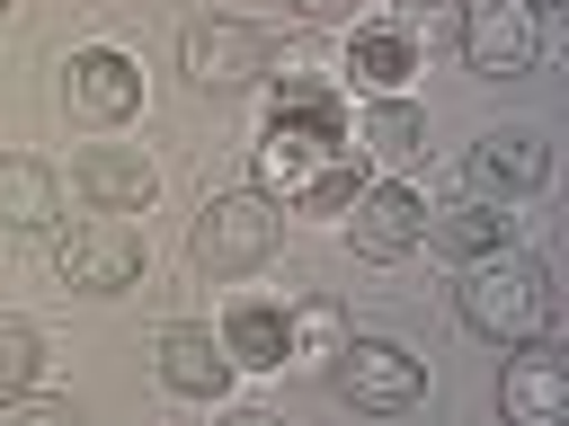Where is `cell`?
I'll use <instances>...</instances> for the list:
<instances>
[{
	"label": "cell",
	"instance_id": "obj_1",
	"mask_svg": "<svg viewBox=\"0 0 569 426\" xmlns=\"http://www.w3.org/2000/svg\"><path fill=\"white\" fill-rule=\"evenodd\" d=\"M356 142H347V106L338 115H267L258 133V195H284L302 213H347V195L365 186L356 178Z\"/></svg>",
	"mask_w": 569,
	"mask_h": 426
},
{
	"label": "cell",
	"instance_id": "obj_2",
	"mask_svg": "<svg viewBox=\"0 0 569 426\" xmlns=\"http://www.w3.org/2000/svg\"><path fill=\"white\" fill-rule=\"evenodd\" d=\"M453 311H462V328L489 337V346H533V337L551 328V266L525 257V248H489V257L462 266Z\"/></svg>",
	"mask_w": 569,
	"mask_h": 426
},
{
	"label": "cell",
	"instance_id": "obj_3",
	"mask_svg": "<svg viewBox=\"0 0 569 426\" xmlns=\"http://www.w3.org/2000/svg\"><path fill=\"white\" fill-rule=\"evenodd\" d=\"M276 248H284V204L258 195V186L204 195V213H196V231H187V257H196L204 275H258Z\"/></svg>",
	"mask_w": 569,
	"mask_h": 426
},
{
	"label": "cell",
	"instance_id": "obj_4",
	"mask_svg": "<svg viewBox=\"0 0 569 426\" xmlns=\"http://www.w3.org/2000/svg\"><path fill=\"white\" fill-rule=\"evenodd\" d=\"M329 390L365 417H400L427 399V355H409L400 337H347L338 364H329Z\"/></svg>",
	"mask_w": 569,
	"mask_h": 426
},
{
	"label": "cell",
	"instance_id": "obj_5",
	"mask_svg": "<svg viewBox=\"0 0 569 426\" xmlns=\"http://www.w3.org/2000/svg\"><path fill=\"white\" fill-rule=\"evenodd\" d=\"M178 71H187L196 89H249V80L276 71V44H267V27H249V18H187Z\"/></svg>",
	"mask_w": 569,
	"mask_h": 426
},
{
	"label": "cell",
	"instance_id": "obj_6",
	"mask_svg": "<svg viewBox=\"0 0 569 426\" xmlns=\"http://www.w3.org/2000/svg\"><path fill=\"white\" fill-rule=\"evenodd\" d=\"M53 275H62L71 293H124V284L142 275V231L116 222V213L71 222V231L53 240Z\"/></svg>",
	"mask_w": 569,
	"mask_h": 426
},
{
	"label": "cell",
	"instance_id": "obj_7",
	"mask_svg": "<svg viewBox=\"0 0 569 426\" xmlns=\"http://www.w3.org/2000/svg\"><path fill=\"white\" fill-rule=\"evenodd\" d=\"M542 53V18L525 0H462V62L480 80H516Z\"/></svg>",
	"mask_w": 569,
	"mask_h": 426
},
{
	"label": "cell",
	"instance_id": "obj_8",
	"mask_svg": "<svg viewBox=\"0 0 569 426\" xmlns=\"http://www.w3.org/2000/svg\"><path fill=\"white\" fill-rule=\"evenodd\" d=\"M427 240V195L400 186V178H373L347 195V248L356 257H409Z\"/></svg>",
	"mask_w": 569,
	"mask_h": 426
},
{
	"label": "cell",
	"instance_id": "obj_9",
	"mask_svg": "<svg viewBox=\"0 0 569 426\" xmlns=\"http://www.w3.org/2000/svg\"><path fill=\"white\" fill-rule=\"evenodd\" d=\"M62 98H71L89 124H124V115L142 106V62L116 53V44H80V53L62 62Z\"/></svg>",
	"mask_w": 569,
	"mask_h": 426
},
{
	"label": "cell",
	"instance_id": "obj_10",
	"mask_svg": "<svg viewBox=\"0 0 569 426\" xmlns=\"http://www.w3.org/2000/svg\"><path fill=\"white\" fill-rule=\"evenodd\" d=\"M498 417H507V426H569V364H560L542 337L507 355V373H498Z\"/></svg>",
	"mask_w": 569,
	"mask_h": 426
},
{
	"label": "cell",
	"instance_id": "obj_11",
	"mask_svg": "<svg viewBox=\"0 0 569 426\" xmlns=\"http://www.w3.org/2000/svg\"><path fill=\"white\" fill-rule=\"evenodd\" d=\"M462 169H471V195H498V204H507V195H533V186L551 178V142H542L533 124H498V133L471 142Z\"/></svg>",
	"mask_w": 569,
	"mask_h": 426
},
{
	"label": "cell",
	"instance_id": "obj_12",
	"mask_svg": "<svg viewBox=\"0 0 569 426\" xmlns=\"http://www.w3.org/2000/svg\"><path fill=\"white\" fill-rule=\"evenodd\" d=\"M71 186L98 204V213H151V195H160V169L142 160V151H124V142H89L80 160H71Z\"/></svg>",
	"mask_w": 569,
	"mask_h": 426
},
{
	"label": "cell",
	"instance_id": "obj_13",
	"mask_svg": "<svg viewBox=\"0 0 569 426\" xmlns=\"http://www.w3.org/2000/svg\"><path fill=\"white\" fill-rule=\"evenodd\" d=\"M231 355H222V337L213 328H196V320H178L169 337H160V390H178V399H231Z\"/></svg>",
	"mask_w": 569,
	"mask_h": 426
},
{
	"label": "cell",
	"instance_id": "obj_14",
	"mask_svg": "<svg viewBox=\"0 0 569 426\" xmlns=\"http://www.w3.org/2000/svg\"><path fill=\"white\" fill-rule=\"evenodd\" d=\"M516 240V213L507 204H489V195H462V204H427V248H445V257H489V248H507Z\"/></svg>",
	"mask_w": 569,
	"mask_h": 426
},
{
	"label": "cell",
	"instance_id": "obj_15",
	"mask_svg": "<svg viewBox=\"0 0 569 426\" xmlns=\"http://www.w3.org/2000/svg\"><path fill=\"white\" fill-rule=\"evenodd\" d=\"M347 71H356L373 98H400V89H409V71H418V36H409V27H391V18H382V27H356Z\"/></svg>",
	"mask_w": 569,
	"mask_h": 426
},
{
	"label": "cell",
	"instance_id": "obj_16",
	"mask_svg": "<svg viewBox=\"0 0 569 426\" xmlns=\"http://www.w3.org/2000/svg\"><path fill=\"white\" fill-rule=\"evenodd\" d=\"M222 355H231V373H276L284 364V311L276 302H231L222 311Z\"/></svg>",
	"mask_w": 569,
	"mask_h": 426
},
{
	"label": "cell",
	"instance_id": "obj_17",
	"mask_svg": "<svg viewBox=\"0 0 569 426\" xmlns=\"http://www.w3.org/2000/svg\"><path fill=\"white\" fill-rule=\"evenodd\" d=\"M62 178L44 160H0V231H53Z\"/></svg>",
	"mask_w": 569,
	"mask_h": 426
},
{
	"label": "cell",
	"instance_id": "obj_18",
	"mask_svg": "<svg viewBox=\"0 0 569 426\" xmlns=\"http://www.w3.org/2000/svg\"><path fill=\"white\" fill-rule=\"evenodd\" d=\"M347 337H356V328H347V311H338L329 293H311V302H293V311H284V364H311V373H329Z\"/></svg>",
	"mask_w": 569,
	"mask_h": 426
},
{
	"label": "cell",
	"instance_id": "obj_19",
	"mask_svg": "<svg viewBox=\"0 0 569 426\" xmlns=\"http://www.w3.org/2000/svg\"><path fill=\"white\" fill-rule=\"evenodd\" d=\"M356 151H373V160H409V151H427V115H418L409 98H373V106L356 115Z\"/></svg>",
	"mask_w": 569,
	"mask_h": 426
},
{
	"label": "cell",
	"instance_id": "obj_20",
	"mask_svg": "<svg viewBox=\"0 0 569 426\" xmlns=\"http://www.w3.org/2000/svg\"><path fill=\"white\" fill-rule=\"evenodd\" d=\"M36 373H44V337H36V320L0 311V399H9V390H36Z\"/></svg>",
	"mask_w": 569,
	"mask_h": 426
},
{
	"label": "cell",
	"instance_id": "obj_21",
	"mask_svg": "<svg viewBox=\"0 0 569 426\" xmlns=\"http://www.w3.org/2000/svg\"><path fill=\"white\" fill-rule=\"evenodd\" d=\"M0 426H80L71 399H44V390H9L0 399Z\"/></svg>",
	"mask_w": 569,
	"mask_h": 426
},
{
	"label": "cell",
	"instance_id": "obj_22",
	"mask_svg": "<svg viewBox=\"0 0 569 426\" xmlns=\"http://www.w3.org/2000/svg\"><path fill=\"white\" fill-rule=\"evenodd\" d=\"M293 9H302V18H320V27H329V18H347V9H356V0H293Z\"/></svg>",
	"mask_w": 569,
	"mask_h": 426
},
{
	"label": "cell",
	"instance_id": "obj_23",
	"mask_svg": "<svg viewBox=\"0 0 569 426\" xmlns=\"http://www.w3.org/2000/svg\"><path fill=\"white\" fill-rule=\"evenodd\" d=\"M222 426H284V417H267V408H231Z\"/></svg>",
	"mask_w": 569,
	"mask_h": 426
},
{
	"label": "cell",
	"instance_id": "obj_24",
	"mask_svg": "<svg viewBox=\"0 0 569 426\" xmlns=\"http://www.w3.org/2000/svg\"><path fill=\"white\" fill-rule=\"evenodd\" d=\"M391 9H400V18H391V27H409V18H427V9H436V0H391Z\"/></svg>",
	"mask_w": 569,
	"mask_h": 426
},
{
	"label": "cell",
	"instance_id": "obj_25",
	"mask_svg": "<svg viewBox=\"0 0 569 426\" xmlns=\"http://www.w3.org/2000/svg\"><path fill=\"white\" fill-rule=\"evenodd\" d=\"M525 9H533V18H542V9H569V0H525Z\"/></svg>",
	"mask_w": 569,
	"mask_h": 426
},
{
	"label": "cell",
	"instance_id": "obj_26",
	"mask_svg": "<svg viewBox=\"0 0 569 426\" xmlns=\"http://www.w3.org/2000/svg\"><path fill=\"white\" fill-rule=\"evenodd\" d=\"M9 9H18V0H0V18H9Z\"/></svg>",
	"mask_w": 569,
	"mask_h": 426
}]
</instances>
